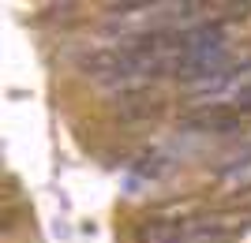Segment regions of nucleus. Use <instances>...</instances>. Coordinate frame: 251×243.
<instances>
[{
    "label": "nucleus",
    "instance_id": "f257e3e1",
    "mask_svg": "<svg viewBox=\"0 0 251 243\" xmlns=\"http://www.w3.org/2000/svg\"><path fill=\"white\" fill-rule=\"evenodd\" d=\"M251 228V210H218V213H199L184 224L180 243H229Z\"/></svg>",
    "mask_w": 251,
    "mask_h": 243
},
{
    "label": "nucleus",
    "instance_id": "f03ea898",
    "mask_svg": "<svg viewBox=\"0 0 251 243\" xmlns=\"http://www.w3.org/2000/svg\"><path fill=\"white\" fill-rule=\"evenodd\" d=\"M244 120H251V109H240L232 101H210V105L188 112L184 124L195 131H206V135H225V131H236Z\"/></svg>",
    "mask_w": 251,
    "mask_h": 243
},
{
    "label": "nucleus",
    "instance_id": "7ed1b4c3",
    "mask_svg": "<svg viewBox=\"0 0 251 243\" xmlns=\"http://www.w3.org/2000/svg\"><path fill=\"white\" fill-rule=\"evenodd\" d=\"M79 71L98 79V83H116V79H127V75H139L131 56H124L120 49H109V45L90 49V53L79 56Z\"/></svg>",
    "mask_w": 251,
    "mask_h": 243
},
{
    "label": "nucleus",
    "instance_id": "20e7f679",
    "mask_svg": "<svg viewBox=\"0 0 251 243\" xmlns=\"http://www.w3.org/2000/svg\"><path fill=\"white\" fill-rule=\"evenodd\" d=\"M161 109H165L161 94H150V90H131L116 101V112L124 120H147V116H157Z\"/></svg>",
    "mask_w": 251,
    "mask_h": 243
},
{
    "label": "nucleus",
    "instance_id": "39448f33",
    "mask_svg": "<svg viewBox=\"0 0 251 243\" xmlns=\"http://www.w3.org/2000/svg\"><path fill=\"white\" fill-rule=\"evenodd\" d=\"M180 236H184V224L165 221L157 213H150L135 224V243H180Z\"/></svg>",
    "mask_w": 251,
    "mask_h": 243
},
{
    "label": "nucleus",
    "instance_id": "423d86ee",
    "mask_svg": "<svg viewBox=\"0 0 251 243\" xmlns=\"http://www.w3.org/2000/svg\"><path fill=\"white\" fill-rule=\"evenodd\" d=\"M221 187L229 191L232 199L248 195L251 191V157H240V161H232V165H225L221 169Z\"/></svg>",
    "mask_w": 251,
    "mask_h": 243
}]
</instances>
